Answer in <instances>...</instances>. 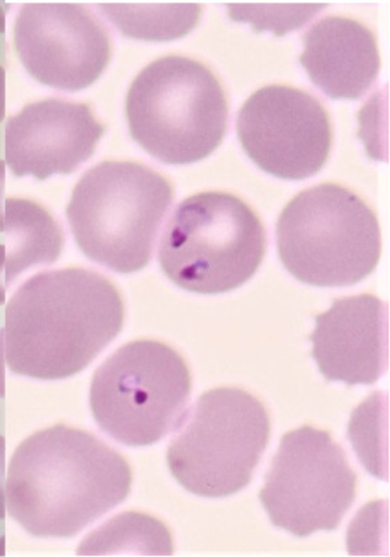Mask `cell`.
Masks as SVG:
<instances>
[{"mask_svg":"<svg viewBox=\"0 0 390 557\" xmlns=\"http://www.w3.org/2000/svg\"><path fill=\"white\" fill-rule=\"evenodd\" d=\"M125 304L119 287L87 268L32 276L7 308L4 361L20 376H76L121 334Z\"/></svg>","mask_w":390,"mask_h":557,"instance_id":"cell-1","label":"cell"},{"mask_svg":"<svg viewBox=\"0 0 390 557\" xmlns=\"http://www.w3.org/2000/svg\"><path fill=\"white\" fill-rule=\"evenodd\" d=\"M132 469L113 447L65 424L36 432L10 463V517L37 539H72L126 500Z\"/></svg>","mask_w":390,"mask_h":557,"instance_id":"cell-2","label":"cell"},{"mask_svg":"<svg viewBox=\"0 0 390 557\" xmlns=\"http://www.w3.org/2000/svg\"><path fill=\"white\" fill-rule=\"evenodd\" d=\"M173 197L172 184L146 164H96L74 186L66 208L74 243L107 270L142 271Z\"/></svg>","mask_w":390,"mask_h":557,"instance_id":"cell-3","label":"cell"},{"mask_svg":"<svg viewBox=\"0 0 390 557\" xmlns=\"http://www.w3.org/2000/svg\"><path fill=\"white\" fill-rule=\"evenodd\" d=\"M127 127L144 151L164 164L200 162L228 132L226 90L205 64L157 59L137 74L125 101Z\"/></svg>","mask_w":390,"mask_h":557,"instance_id":"cell-4","label":"cell"},{"mask_svg":"<svg viewBox=\"0 0 390 557\" xmlns=\"http://www.w3.org/2000/svg\"><path fill=\"white\" fill-rule=\"evenodd\" d=\"M277 250L297 281L349 287L376 270L381 230L373 209L344 186L324 184L288 203L277 222Z\"/></svg>","mask_w":390,"mask_h":557,"instance_id":"cell-5","label":"cell"},{"mask_svg":"<svg viewBox=\"0 0 390 557\" xmlns=\"http://www.w3.org/2000/svg\"><path fill=\"white\" fill-rule=\"evenodd\" d=\"M266 230L239 197L206 191L174 209L160 239L158 261L175 286L197 294L242 287L266 255Z\"/></svg>","mask_w":390,"mask_h":557,"instance_id":"cell-6","label":"cell"},{"mask_svg":"<svg viewBox=\"0 0 390 557\" xmlns=\"http://www.w3.org/2000/svg\"><path fill=\"white\" fill-rule=\"evenodd\" d=\"M168 448L170 473L191 494L219 499L243 491L270 442L269 412L239 388L208 391L185 411Z\"/></svg>","mask_w":390,"mask_h":557,"instance_id":"cell-7","label":"cell"},{"mask_svg":"<svg viewBox=\"0 0 390 557\" xmlns=\"http://www.w3.org/2000/svg\"><path fill=\"white\" fill-rule=\"evenodd\" d=\"M191 391L188 363L174 348L135 341L96 369L89 406L107 436L127 447H146L178 430Z\"/></svg>","mask_w":390,"mask_h":557,"instance_id":"cell-8","label":"cell"},{"mask_svg":"<svg viewBox=\"0 0 390 557\" xmlns=\"http://www.w3.org/2000/svg\"><path fill=\"white\" fill-rule=\"evenodd\" d=\"M356 484L344 448L329 432L306 425L282 436L259 499L275 527L308 537L340 527Z\"/></svg>","mask_w":390,"mask_h":557,"instance_id":"cell-9","label":"cell"},{"mask_svg":"<svg viewBox=\"0 0 390 557\" xmlns=\"http://www.w3.org/2000/svg\"><path fill=\"white\" fill-rule=\"evenodd\" d=\"M236 131L248 158L265 173L287 181L318 174L333 139L322 103L284 85L256 90L239 111Z\"/></svg>","mask_w":390,"mask_h":557,"instance_id":"cell-10","label":"cell"},{"mask_svg":"<svg viewBox=\"0 0 390 557\" xmlns=\"http://www.w3.org/2000/svg\"><path fill=\"white\" fill-rule=\"evenodd\" d=\"M14 48L31 77L65 92L98 82L111 59L109 32L82 4H24L15 17Z\"/></svg>","mask_w":390,"mask_h":557,"instance_id":"cell-11","label":"cell"},{"mask_svg":"<svg viewBox=\"0 0 390 557\" xmlns=\"http://www.w3.org/2000/svg\"><path fill=\"white\" fill-rule=\"evenodd\" d=\"M106 126L88 104L45 99L10 117L4 138L7 163L15 178L71 175L96 152Z\"/></svg>","mask_w":390,"mask_h":557,"instance_id":"cell-12","label":"cell"},{"mask_svg":"<svg viewBox=\"0 0 390 557\" xmlns=\"http://www.w3.org/2000/svg\"><path fill=\"white\" fill-rule=\"evenodd\" d=\"M312 356L329 382L377 383L389 362L387 305L371 294L336 299L315 318Z\"/></svg>","mask_w":390,"mask_h":557,"instance_id":"cell-13","label":"cell"},{"mask_svg":"<svg viewBox=\"0 0 390 557\" xmlns=\"http://www.w3.org/2000/svg\"><path fill=\"white\" fill-rule=\"evenodd\" d=\"M301 64L328 98L359 100L376 83L381 59L376 36L365 25L328 17L303 36Z\"/></svg>","mask_w":390,"mask_h":557,"instance_id":"cell-14","label":"cell"},{"mask_svg":"<svg viewBox=\"0 0 390 557\" xmlns=\"http://www.w3.org/2000/svg\"><path fill=\"white\" fill-rule=\"evenodd\" d=\"M7 234V286L37 265H51L65 248V233L58 219L39 202L8 198L4 203Z\"/></svg>","mask_w":390,"mask_h":557,"instance_id":"cell-15","label":"cell"},{"mask_svg":"<svg viewBox=\"0 0 390 557\" xmlns=\"http://www.w3.org/2000/svg\"><path fill=\"white\" fill-rule=\"evenodd\" d=\"M78 556H172L173 539L157 518L142 512H122L83 540Z\"/></svg>","mask_w":390,"mask_h":557,"instance_id":"cell-16","label":"cell"},{"mask_svg":"<svg viewBox=\"0 0 390 557\" xmlns=\"http://www.w3.org/2000/svg\"><path fill=\"white\" fill-rule=\"evenodd\" d=\"M100 12L126 37L136 40H174L199 23L197 4H99Z\"/></svg>","mask_w":390,"mask_h":557,"instance_id":"cell-17","label":"cell"},{"mask_svg":"<svg viewBox=\"0 0 390 557\" xmlns=\"http://www.w3.org/2000/svg\"><path fill=\"white\" fill-rule=\"evenodd\" d=\"M7 441H4V436L0 435V519L7 518V479H4V470H7Z\"/></svg>","mask_w":390,"mask_h":557,"instance_id":"cell-18","label":"cell"},{"mask_svg":"<svg viewBox=\"0 0 390 557\" xmlns=\"http://www.w3.org/2000/svg\"><path fill=\"white\" fill-rule=\"evenodd\" d=\"M7 246L0 245V305L7 302Z\"/></svg>","mask_w":390,"mask_h":557,"instance_id":"cell-19","label":"cell"},{"mask_svg":"<svg viewBox=\"0 0 390 557\" xmlns=\"http://www.w3.org/2000/svg\"><path fill=\"white\" fill-rule=\"evenodd\" d=\"M4 175H7V162L0 160V233L4 232Z\"/></svg>","mask_w":390,"mask_h":557,"instance_id":"cell-20","label":"cell"},{"mask_svg":"<svg viewBox=\"0 0 390 557\" xmlns=\"http://www.w3.org/2000/svg\"><path fill=\"white\" fill-rule=\"evenodd\" d=\"M7 115V70L0 66V122Z\"/></svg>","mask_w":390,"mask_h":557,"instance_id":"cell-21","label":"cell"}]
</instances>
